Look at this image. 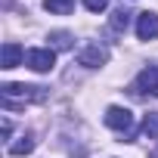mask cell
I'll use <instances>...</instances> for the list:
<instances>
[{
  "mask_svg": "<svg viewBox=\"0 0 158 158\" xmlns=\"http://www.w3.org/2000/svg\"><path fill=\"white\" fill-rule=\"evenodd\" d=\"M0 96H3L6 109H16L19 106L16 99H22V106L25 102H44L47 90L44 87H31V84H3V87H0Z\"/></svg>",
  "mask_w": 158,
  "mask_h": 158,
  "instance_id": "cell-1",
  "label": "cell"
},
{
  "mask_svg": "<svg viewBox=\"0 0 158 158\" xmlns=\"http://www.w3.org/2000/svg\"><path fill=\"white\" fill-rule=\"evenodd\" d=\"M25 65H28L31 71L47 74V71H53V65H56V53H53L50 47H44V50H28V53H25Z\"/></svg>",
  "mask_w": 158,
  "mask_h": 158,
  "instance_id": "cell-2",
  "label": "cell"
},
{
  "mask_svg": "<svg viewBox=\"0 0 158 158\" xmlns=\"http://www.w3.org/2000/svg\"><path fill=\"white\" fill-rule=\"evenodd\" d=\"M106 124H109L112 130H118V133H130L133 115H130L127 109H121V106H109V109H106Z\"/></svg>",
  "mask_w": 158,
  "mask_h": 158,
  "instance_id": "cell-3",
  "label": "cell"
},
{
  "mask_svg": "<svg viewBox=\"0 0 158 158\" xmlns=\"http://www.w3.org/2000/svg\"><path fill=\"white\" fill-rule=\"evenodd\" d=\"M133 93H149V96H158V68L149 65L139 71L136 84H133Z\"/></svg>",
  "mask_w": 158,
  "mask_h": 158,
  "instance_id": "cell-4",
  "label": "cell"
},
{
  "mask_svg": "<svg viewBox=\"0 0 158 158\" xmlns=\"http://www.w3.org/2000/svg\"><path fill=\"white\" fill-rule=\"evenodd\" d=\"M136 37L139 40H155L158 37V16L155 13H139L136 16Z\"/></svg>",
  "mask_w": 158,
  "mask_h": 158,
  "instance_id": "cell-5",
  "label": "cell"
},
{
  "mask_svg": "<svg viewBox=\"0 0 158 158\" xmlns=\"http://www.w3.org/2000/svg\"><path fill=\"white\" fill-rule=\"evenodd\" d=\"M106 59H109V53L99 44H90V47H84L81 53H77V62L87 65V68H99V65H106Z\"/></svg>",
  "mask_w": 158,
  "mask_h": 158,
  "instance_id": "cell-6",
  "label": "cell"
},
{
  "mask_svg": "<svg viewBox=\"0 0 158 158\" xmlns=\"http://www.w3.org/2000/svg\"><path fill=\"white\" fill-rule=\"evenodd\" d=\"M25 59V53H22V47L19 44H3V59H0V65H3V68H16L19 62Z\"/></svg>",
  "mask_w": 158,
  "mask_h": 158,
  "instance_id": "cell-7",
  "label": "cell"
},
{
  "mask_svg": "<svg viewBox=\"0 0 158 158\" xmlns=\"http://www.w3.org/2000/svg\"><path fill=\"white\" fill-rule=\"evenodd\" d=\"M44 10L53 16H68L74 10V0H44Z\"/></svg>",
  "mask_w": 158,
  "mask_h": 158,
  "instance_id": "cell-8",
  "label": "cell"
},
{
  "mask_svg": "<svg viewBox=\"0 0 158 158\" xmlns=\"http://www.w3.org/2000/svg\"><path fill=\"white\" fill-rule=\"evenodd\" d=\"M31 149H34V136H31V133H25L19 143H13V146H10V155H28Z\"/></svg>",
  "mask_w": 158,
  "mask_h": 158,
  "instance_id": "cell-9",
  "label": "cell"
},
{
  "mask_svg": "<svg viewBox=\"0 0 158 158\" xmlns=\"http://www.w3.org/2000/svg\"><path fill=\"white\" fill-rule=\"evenodd\" d=\"M127 25H130V13L121 6V10H115L112 13V28L115 31H127Z\"/></svg>",
  "mask_w": 158,
  "mask_h": 158,
  "instance_id": "cell-10",
  "label": "cell"
},
{
  "mask_svg": "<svg viewBox=\"0 0 158 158\" xmlns=\"http://www.w3.org/2000/svg\"><path fill=\"white\" fill-rule=\"evenodd\" d=\"M50 40H53V47H56V50H71V40H74V37H71L68 31H53V34H50Z\"/></svg>",
  "mask_w": 158,
  "mask_h": 158,
  "instance_id": "cell-11",
  "label": "cell"
},
{
  "mask_svg": "<svg viewBox=\"0 0 158 158\" xmlns=\"http://www.w3.org/2000/svg\"><path fill=\"white\" fill-rule=\"evenodd\" d=\"M143 133L152 136V139H158V115H146V121H143Z\"/></svg>",
  "mask_w": 158,
  "mask_h": 158,
  "instance_id": "cell-12",
  "label": "cell"
},
{
  "mask_svg": "<svg viewBox=\"0 0 158 158\" xmlns=\"http://www.w3.org/2000/svg\"><path fill=\"white\" fill-rule=\"evenodd\" d=\"M84 6H87L90 13H102V10L109 6V0H84Z\"/></svg>",
  "mask_w": 158,
  "mask_h": 158,
  "instance_id": "cell-13",
  "label": "cell"
},
{
  "mask_svg": "<svg viewBox=\"0 0 158 158\" xmlns=\"http://www.w3.org/2000/svg\"><path fill=\"white\" fill-rule=\"evenodd\" d=\"M149 158H158V146H155V149H152V155H149Z\"/></svg>",
  "mask_w": 158,
  "mask_h": 158,
  "instance_id": "cell-14",
  "label": "cell"
}]
</instances>
